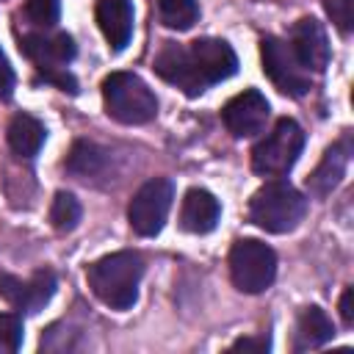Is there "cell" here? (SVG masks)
Segmentation results:
<instances>
[{"label":"cell","instance_id":"1","mask_svg":"<svg viewBox=\"0 0 354 354\" xmlns=\"http://www.w3.org/2000/svg\"><path fill=\"white\" fill-rule=\"evenodd\" d=\"M155 72L183 94L199 97L205 88L238 72V55L224 39H196L188 47L166 41L155 55Z\"/></svg>","mask_w":354,"mask_h":354},{"label":"cell","instance_id":"2","mask_svg":"<svg viewBox=\"0 0 354 354\" xmlns=\"http://www.w3.org/2000/svg\"><path fill=\"white\" fill-rule=\"evenodd\" d=\"M144 277V260L136 252H113L94 260L86 271L91 293L111 310H127L138 299V285Z\"/></svg>","mask_w":354,"mask_h":354},{"label":"cell","instance_id":"3","mask_svg":"<svg viewBox=\"0 0 354 354\" xmlns=\"http://www.w3.org/2000/svg\"><path fill=\"white\" fill-rule=\"evenodd\" d=\"M307 213V199L299 188L285 180H271L254 191L249 202V221L266 232L282 235L301 224Z\"/></svg>","mask_w":354,"mask_h":354},{"label":"cell","instance_id":"4","mask_svg":"<svg viewBox=\"0 0 354 354\" xmlns=\"http://www.w3.org/2000/svg\"><path fill=\"white\" fill-rule=\"evenodd\" d=\"M105 113L122 124H147L158 113L152 88L133 72H111L102 80Z\"/></svg>","mask_w":354,"mask_h":354},{"label":"cell","instance_id":"5","mask_svg":"<svg viewBox=\"0 0 354 354\" xmlns=\"http://www.w3.org/2000/svg\"><path fill=\"white\" fill-rule=\"evenodd\" d=\"M304 149V130L296 119H277L274 130L266 133L252 149V169L263 177H282L293 169Z\"/></svg>","mask_w":354,"mask_h":354},{"label":"cell","instance_id":"6","mask_svg":"<svg viewBox=\"0 0 354 354\" xmlns=\"http://www.w3.org/2000/svg\"><path fill=\"white\" fill-rule=\"evenodd\" d=\"M230 277L243 293H263L277 277V254L257 238H238L230 249Z\"/></svg>","mask_w":354,"mask_h":354},{"label":"cell","instance_id":"7","mask_svg":"<svg viewBox=\"0 0 354 354\" xmlns=\"http://www.w3.org/2000/svg\"><path fill=\"white\" fill-rule=\"evenodd\" d=\"M171 199H174V185L166 177H155L147 180L130 199L127 207V218L130 227L141 235V238H152L163 230L166 216L171 210Z\"/></svg>","mask_w":354,"mask_h":354},{"label":"cell","instance_id":"8","mask_svg":"<svg viewBox=\"0 0 354 354\" xmlns=\"http://www.w3.org/2000/svg\"><path fill=\"white\" fill-rule=\"evenodd\" d=\"M260 58H263V72L282 94L304 97L310 91V72L299 64L288 41L277 36H266L260 41Z\"/></svg>","mask_w":354,"mask_h":354},{"label":"cell","instance_id":"9","mask_svg":"<svg viewBox=\"0 0 354 354\" xmlns=\"http://www.w3.org/2000/svg\"><path fill=\"white\" fill-rule=\"evenodd\" d=\"M55 293V274L50 268L33 271L28 279L0 274V296L19 313H39Z\"/></svg>","mask_w":354,"mask_h":354},{"label":"cell","instance_id":"10","mask_svg":"<svg viewBox=\"0 0 354 354\" xmlns=\"http://www.w3.org/2000/svg\"><path fill=\"white\" fill-rule=\"evenodd\" d=\"M268 100L257 91V88H246L241 94H235L224 108H221V119L224 127L235 136V138H249L266 130L268 122Z\"/></svg>","mask_w":354,"mask_h":354},{"label":"cell","instance_id":"11","mask_svg":"<svg viewBox=\"0 0 354 354\" xmlns=\"http://www.w3.org/2000/svg\"><path fill=\"white\" fill-rule=\"evenodd\" d=\"M290 50L296 53L299 64L307 69V72H324L326 64H329V39H326V30L321 28L318 19L313 17H301L293 28H290Z\"/></svg>","mask_w":354,"mask_h":354},{"label":"cell","instance_id":"12","mask_svg":"<svg viewBox=\"0 0 354 354\" xmlns=\"http://www.w3.org/2000/svg\"><path fill=\"white\" fill-rule=\"evenodd\" d=\"M22 53L36 64L39 72L66 69L75 58V41L66 33H28L22 39Z\"/></svg>","mask_w":354,"mask_h":354},{"label":"cell","instance_id":"13","mask_svg":"<svg viewBox=\"0 0 354 354\" xmlns=\"http://www.w3.org/2000/svg\"><path fill=\"white\" fill-rule=\"evenodd\" d=\"M348 160H351V138L343 136L340 141H335V144L324 152L321 163H318L315 171L307 177V191H310L313 196H326V194H332V191L340 185L343 174H346Z\"/></svg>","mask_w":354,"mask_h":354},{"label":"cell","instance_id":"14","mask_svg":"<svg viewBox=\"0 0 354 354\" xmlns=\"http://www.w3.org/2000/svg\"><path fill=\"white\" fill-rule=\"evenodd\" d=\"M221 218V205L218 199L205 191V188H191L183 199V207H180V227L191 235H205L210 230H216Z\"/></svg>","mask_w":354,"mask_h":354},{"label":"cell","instance_id":"15","mask_svg":"<svg viewBox=\"0 0 354 354\" xmlns=\"http://www.w3.org/2000/svg\"><path fill=\"white\" fill-rule=\"evenodd\" d=\"M97 25L108 39L111 50H124L133 36V6L130 0H97Z\"/></svg>","mask_w":354,"mask_h":354},{"label":"cell","instance_id":"16","mask_svg":"<svg viewBox=\"0 0 354 354\" xmlns=\"http://www.w3.org/2000/svg\"><path fill=\"white\" fill-rule=\"evenodd\" d=\"M335 335V326L329 321V315L321 307H304L299 313L296 321V335H293V348L296 351H307V348H321L324 343H329Z\"/></svg>","mask_w":354,"mask_h":354},{"label":"cell","instance_id":"17","mask_svg":"<svg viewBox=\"0 0 354 354\" xmlns=\"http://www.w3.org/2000/svg\"><path fill=\"white\" fill-rule=\"evenodd\" d=\"M6 136H8V147H11L17 155L33 158V155L41 149V144H44V138H47V130H44V124H41L36 116H30V113H17V116L11 119Z\"/></svg>","mask_w":354,"mask_h":354},{"label":"cell","instance_id":"18","mask_svg":"<svg viewBox=\"0 0 354 354\" xmlns=\"http://www.w3.org/2000/svg\"><path fill=\"white\" fill-rule=\"evenodd\" d=\"M108 160V152L100 149L97 144L91 141H75L69 155H66V169L75 174V177H94L102 171Z\"/></svg>","mask_w":354,"mask_h":354},{"label":"cell","instance_id":"19","mask_svg":"<svg viewBox=\"0 0 354 354\" xmlns=\"http://www.w3.org/2000/svg\"><path fill=\"white\" fill-rule=\"evenodd\" d=\"M158 14L166 28L188 30L199 19V3L196 0H158Z\"/></svg>","mask_w":354,"mask_h":354},{"label":"cell","instance_id":"20","mask_svg":"<svg viewBox=\"0 0 354 354\" xmlns=\"http://www.w3.org/2000/svg\"><path fill=\"white\" fill-rule=\"evenodd\" d=\"M50 221L58 232H72L80 221V202L66 194V191H58L53 205H50Z\"/></svg>","mask_w":354,"mask_h":354},{"label":"cell","instance_id":"21","mask_svg":"<svg viewBox=\"0 0 354 354\" xmlns=\"http://www.w3.org/2000/svg\"><path fill=\"white\" fill-rule=\"evenodd\" d=\"M22 346V318L14 313L0 315V354H14Z\"/></svg>","mask_w":354,"mask_h":354},{"label":"cell","instance_id":"22","mask_svg":"<svg viewBox=\"0 0 354 354\" xmlns=\"http://www.w3.org/2000/svg\"><path fill=\"white\" fill-rule=\"evenodd\" d=\"M324 8L329 14V19L335 22V28L343 36H348L354 28V0H326Z\"/></svg>","mask_w":354,"mask_h":354},{"label":"cell","instance_id":"23","mask_svg":"<svg viewBox=\"0 0 354 354\" xmlns=\"http://www.w3.org/2000/svg\"><path fill=\"white\" fill-rule=\"evenodd\" d=\"M58 11H61L58 0H28V6H25V14H28L36 25H44V28L55 25Z\"/></svg>","mask_w":354,"mask_h":354},{"label":"cell","instance_id":"24","mask_svg":"<svg viewBox=\"0 0 354 354\" xmlns=\"http://www.w3.org/2000/svg\"><path fill=\"white\" fill-rule=\"evenodd\" d=\"M14 91V69L6 58V53L0 50V100H8Z\"/></svg>","mask_w":354,"mask_h":354},{"label":"cell","instance_id":"25","mask_svg":"<svg viewBox=\"0 0 354 354\" xmlns=\"http://www.w3.org/2000/svg\"><path fill=\"white\" fill-rule=\"evenodd\" d=\"M230 348H232V351H268L271 343H268L266 335H260V337H241V340H235Z\"/></svg>","mask_w":354,"mask_h":354},{"label":"cell","instance_id":"26","mask_svg":"<svg viewBox=\"0 0 354 354\" xmlns=\"http://www.w3.org/2000/svg\"><path fill=\"white\" fill-rule=\"evenodd\" d=\"M351 299H354V290L346 288L343 296H340V318H343L346 326H354V304H351Z\"/></svg>","mask_w":354,"mask_h":354}]
</instances>
